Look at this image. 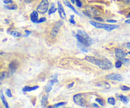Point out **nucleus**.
Listing matches in <instances>:
<instances>
[{
  "label": "nucleus",
  "mask_w": 130,
  "mask_h": 108,
  "mask_svg": "<svg viewBox=\"0 0 130 108\" xmlns=\"http://www.w3.org/2000/svg\"><path fill=\"white\" fill-rule=\"evenodd\" d=\"M57 10H58V8H56L55 5L54 3H51V4H50V8L48 11V14L51 15L52 13H55Z\"/></svg>",
  "instance_id": "aec40b11"
},
{
  "label": "nucleus",
  "mask_w": 130,
  "mask_h": 108,
  "mask_svg": "<svg viewBox=\"0 0 130 108\" xmlns=\"http://www.w3.org/2000/svg\"><path fill=\"white\" fill-rule=\"evenodd\" d=\"M86 61L88 62L91 63L95 66H98L100 68L104 69V70H107L112 67V62L109 61L107 58H104V60H100L98 58L94 57H91V56H86L85 58Z\"/></svg>",
  "instance_id": "f257e3e1"
},
{
  "label": "nucleus",
  "mask_w": 130,
  "mask_h": 108,
  "mask_svg": "<svg viewBox=\"0 0 130 108\" xmlns=\"http://www.w3.org/2000/svg\"><path fill=\"white\" fill-rule=\"evenodd\" d=\"M62 25V21H59V22L56 24L55 26L53 27L52 30H51V33H50L52 38H55V37L57 36V34L59 32Z\"/></svg>",
  "instance_id": "423d86ee"
},
{
  "label": "nucleus",
  "mask_w": 130,
  "mask_h": 108,
  "mask_svg": "<svg viewBox=\"0 0 130 108\" xmlns=\"http://www.w3.org/2000/svg\"><path fill=\"white\" fill-rule=\"evenodd\" d=\"M128 18H130V13H128Z\"/></svg>",
  "instance_id": "49530a36"
},
{
  "label": "nucleus",
  "mask_w": 130,
  "mask_h": 108,
  "mask_svg": "<svg viewBox=\"0 0 130 108\" xmlns=\"http://www.w3.org/2000/svg\"><path fill=\"white\" fill-rule=\"evenodd\" d=\"M75 37L78 41L84 44L86 47H89V45H92L93 42L92 39L89 37L88 34L83 31L79 30L78 31V33L75 34Z\"/></svg>",
  "instance_id": "f03ea898"
},
{
  "label": "nucleus",
  "mask_w": 130,
  "mask_h": 108,
  "mask_svg": "<svg viewBox=\"0 0 130 108\" xmlns=\"http://www.w3.org/2000/svg\"><path fill=\"white\" fill-rule=\"evenodd\" d=\"M74 82H72V83H70V84H69V85H68V86H67V88H72V86H74Z\"/></svg>",
  "instance_id": "58836bf2"
},
{
  "label": "nucleus",
  "mask_w": 130,
  "mask_h": 108,
  "mask_svg": "<svg viewBox=\"0 0 130 108\" xmlns=\"http://www.w3.org/2000/svg\"><path fill=\"white\" fill-rule=\"evenodd\" d=\"M92 106L93 107H95V108H99V106H98L97 104H95V103H93Z\"/></svg>",
  "instance_id": "a19ab883"
},
{
  "label": "nucleus",
  "mask_w": 130,
  "mask_h": 108,
  "mask_svg": "<svg viewBox=\"0 0 130 108\" xmlns=\"http://www.w3.org/2000/svg\"><path fill=\"white\" fill-rule=\"evenodd\" d=\"M48 94H46L43 95L41 99V106L43 107H45L48 102Z\"/></svg>",
  "instance_id": "a211bd4d"
},
{
  "label": "nucleus",
  "mask_w": 130,
  "mask_h": 108,
  "mask_svg": "<svg viewBox=\"0 0 130 108\" xmlns=\"http://www.w3.org/2000/svg\"><path fill=\"white\" fill-rule=\"evenodd\" d=\"M5 93L8 97H12V92H11V90L10 89H6V91H5Z\"/></svg>",
  "instance_id": "c756f323"
},
{
  "label": "nucleus",
  "mask_w": 130,
  "mask_h": 108,
  "mask_svg": "<svg viewBox=\"0 0 130 108\" xmlns=\"http://www.w3.org/2000/svg\"><path fill=\"white\" fill-rule=\"evenodd\" d=\"M74 15H72L71 16H70V19H69V22H70V24H76V22H75L74 19Z\"/></svg>",
  "instance_id": "473e14b6"
},
{
  "label": "nucleus",
  "mask_w": 130,
  "mask_h": 108,
  "mask_svg": "<svg viewBox=\"0 0 130 108\" xmlns=\"http://www.w3.org/2000/svg\"><path fill=\"white\" fill-rule=\"evenodd\" d=\"M52 85H51L50 84H49L48 83H47L46 85L45 86V92H46V93H48V92H50V91L51 90V89H52Z\"/></svg>",
  "instance_id": "5701e85b"
},
{
  "label": "nucleus",
  "mask_w": 130,
  "mask_h": 108,
  "mask_svg": "<svg viewBox=\"0 0 130 108\" xmlns=\"http://www.w3.org/2000/svg\"><path fill=\"white\" fill-rule=\"evenodd\" d=\"M76 1V4L78 7H81L82 6V3L81 2L80 0H75Z\"/></svg>",
  "instance_id": "72a5a7b5"
},
{
  "label": "nucleus",
  "mask_w": 130,
  "mask_h": 108,
  "mask_svg": "<svg viewBox=\"0 0 130 108\" xmlns=\"http://www.w3.org/2000/svg\"><path fill=\"white\" fill-rule=\"evenodd\" d=\"M70 1H71V2L72 3H75V0H70Z\"/></svg>",
  "instance_id": "a18cd8bd"
},
{
  "label": "nucleus",
  "mask_w": 130,
  "mask_h": 108,
  "mask_svg": "<svg viewBox=\"0 0 130 108\" xmlns=\"http://www.w3.org/2000/svg\"><path fill=\"white\" fill-rule=\"evenodd\" d=\"M5 8H6L7 9H9V10H17L18 8V6L17 4H13L12 6H5Z\"/></svg>",
  "instance_id": "a878e982"
},
{
  "label": "nucleus",
  "mask_w": 130,
  "mask_h": 108,
  "mask_svg": "<svg viewBox=\"0 0 130 108\" xmlns=\"http://www.w3.org/2000/svg\"><path fill=\"white\" fill-rule=\"evenodd\" d=\"M122 64H123V62H122L121 61L118 60V61L116 62H115V67H116V68H120V67H121Z\"/></svg>",
  "instance_id": "cd10ccee"
},
{
  "label": "nucleus",
  "mask_w": 130,
  "mask_h": 108,
  "mask_svg": "<svg viewBox=\"0 0 130 108\" xmlns=\"http://www.w3.org/2000/svg\"><path fill=\"white\" fill-rule=\"evenodd\" d=\"M95 20H97V21H100V22H104V20L102 19V18L98 17H95Z\"/></svg>",
  "instance_id": "f704fd0d"
},
{
  "label": "nucleus",
  "mask_w": 130,
  "mask_h": 108,
  "mask_svg": "<svg viewBox=\"0 0 130 108\" xmlns=\"http://www.w3.org/2000/svg\"><path fill=\"white\" fill-rule=\"evenodd\" d=\"M115 57H117V58H119V59H122V58H125L126 57V55H127V54L125 52L121 50L119 48H115Z\"/></svg>",
  "instance_id": "9d476101"
},
{
  "label": "nucleus",
  "mask_w": 130,
  "mask_h": 108,
  "mask_svg": "<svg viewBox=\"0 0 130 108\" xmlns=\"http://www.w3.org/2000/svg\"><path fill=\"white\" fill-rule=\"evenodd\" d=\"M64 4H65L66 6H68V7L69 8H70L75 13H76V15H79V16H81V15L80 14V13H79V12H78V11L76 10V8H75L71 4H70V3H69V1H66V0H64Z\"/></svg>",
  "instance_id": "ddd939ff"
},
{
  "label": "nucleus",
  "mask_w": 130,
  "mask_h": 108,
  "mask_svg": "<svg viewBox=\"0 0 130 108\" xmlns=\"http://www.w3.org/2000/svg\"><path fill=\"white\" fill-rule=\"evenodd\" d=\"M125 23L126 24H130V19H128V20L125 21Z\"/></svg>",
  "instance_id": "37998d69"
},
{
  "label": "nucleus",
  "mask_w": 130,
  "mask_h": 108,
  "mask_svg": "<svg viewBox=\"0 0 130 108\" xmlns=\"http://www.w3.org/2000/svg\"><path fill=\"white\" fill-rule=\"evenodd\" d=\"M0 98H1V99L2 102H3V104H4V106L6 107V108H8V104L7 101H6V99L4 97V95H3V93L2 91H0Z\"/></svg>",
  "instance_id": "f3484780"
},
{
  "label": "nucleus",
  "mask_w": 130,
  "mask_h": 108,
  "mask_svg": "<svg viewBox=\"0 0 130 108\" xmlns=\"http://www.w3.org/2000/svg\"><path fill=\"white\" fill-rule=\"evenodd\" d=\"M25 33H26V35H24V36H24V37H27L31 33V31H27V30H25Z\"/></svg>",
  "instance_id": "c9c22d12"
},
{
  "label": "nucleus",
  "mask_w": 130,
  "mask_h": 108,
  "mask_svg": "<svg viewBox=\"0 0 130 108\" xmlns=\"http://www.w3.org/2000/svg\"><path fill=\"white\" fill-rule=\"evenodd\" d=\"M106 78L108 80H110L117 81H121L123 80L121 75H119V74H114V73L106 76Z\"/></svg>",
  "instance_id": "6e6552de"
},
{
  "label": "nucleus",
  "mask_w": 130,
  "mask_h": 108,
  "mask_svg": "<svg viewBox=\"0 0 130 108\" xmlns=\"http://www.w3.org/2000/svg\"><path fill=\"white\" fill-rule=\"evenodd\" d=\"M122 62H123V64L125 66H128L130 64V59L124 58L123 59V60H122Z\"/></svg>",
  "instance_id": "4be33fe9"
},
{
  "label": "nucleus",
  "mask_w": 130,
  "mask_h": 108,
  "mask_svg": "<svg viewBox=\"0 0 130 108\" xmlns=\"http://www.w3.org/2000/svg\"><path fill=\"white\" fill-rule=\"evenodd\" d=\"M17 64L16 62L13 61L9 64V71L8 72V77H10L13 75V73L16 71V69H17Z\"/></svg>",
  "instance_id": "0eeeda50"
},
{
  "label": "nucleus",
  "mask_w": 130,
  "mask_h": 108,
  "mask_svg": "<svg viewBox=\"0 0 130 108\" xmlns=\"http://www.w3.org/2000/svg\"><path fill=\"white\" fill-rule=\"evenodd\" d=\"M8 77V74L7 72H0V85L1 84L2 81Z\"/></svg>",
  "instance_id": "6ab92c4d"
},
{
  "label": "nucleus",
  "mask_w": 130,
  "mask_h": 108,
  "mask_svg": "<svg viewBox=\"0 0 130 108\" xmlns=\"http://www.w3.org/2000/svg\"><path fill=\"white\" fill-rule=\"evenodd\" d=\"M38 88H39L38 86H32V87H30L29 86H25L23 88L22 91L23 92H31V91L36 90V89H38Z\"/></svg>",
  "instance_id": "2eb2a0df"
},
{
  "label": "nucleus",
  "mask_w": 130,
  "mask_h": 108,
  "mask_svg": "<svg viewBox=\"0 0 130 108\" xmlns=\"http://www.w3.org/2000/svg\"><path fill=\"white\" fill-rule=\"evenodd\" d=\"M12 0H4V3L5 4H9V3H12Z\"/></svg>",
  "instance_id": "e433bc0d"
},
{
  "label": "nucleus",
  "mask_w": 130,
  "mask_h": 108,
  "mask_svg": "<svg viewBox=\"0 0 130 108\" xmlns=\"http://www.w3.org/2000/svg\"><path fill=\"white\" fill-rule=\"evenodd\" d=\"M46 21V19L45 17H42V18H40V19H38V22H37L36 24H40V23H42V22H44Z\"/></svg>",
  "instance_id": "2f4dec72"
},
{
  "label": "nucleus",
  "mask_w": 130,
  "mask_h": 108,
  "mask_svg": "<svg viewBox=\"0 0 130 108\" xmlns=\"http://www.w3.org/2000/svg\"><path fill=\"white\" fill-rule=\"evenodd\" d=\"M30 17H31V21L33 23H37L38 21V11H33L30 15Z\"/></svg>",
  "instance_id": "f8f14e48"
},
{
  "label": "nucleus",
  "mask_w": 130,
  "mask_h": 108,
  "mask_svg": "<svg viewBox=\"0 0 130 108\" xmlns=\"http://www.w3.org/2000/svg\"><path fill=\"white\" fill-rule=\"evenodd\" d=\"M11 34L15 38H19L20 36H21V34L19 33L17 31H12V32H11Z\"/></svg>",
  "instance_id": "393cba45"
},
{
  "label": "nucleus",
  "mask_w": 130,
  "mask_h": 108,
  "mask_svg": "<svg viewBox=\"0 0 130 108\" xmlns=\"http://www.w3.org/2000/svg\"><path fill=\"white\" fill-rule=\"evenodd\" d=\"M123 2H124L125 3H130V0H122Z\"/></svg>",
  "instance_id": "ea45409f"
},
{
  "label": "nucleus",
  "mask_w": 130,
  "mask_h": 108,
  "mask_svg": "<svg viewBox=\"0 0 130 108\" xmlns=\"http://www.w3.org/2000/svg\"><path fill=\"white\" fill-rule=\"evenodd\" d=\"M128 54H130V52H129L128 53Z\"/></svg>",
  "instance_id": "de8ad7c7"
},
{
  "label": "nucleus",
  "mask_w": 130,
  "mask_h": 108,
  "mask_svg": "<svg viewBox=\"0 0 130 108\" xmlns=\"http://www.w3.org/2000/svg\"><path fill=\"white\" fill-rule=\"evenodd\" d=\"M49 7L48 0H42L37 7V11L40 13L44 14L48 11Z\"/></svg>",
  "instance_id": "20e7f679"
},
{
  "label": "nucleus",
  "mask_w": 130,
  "mask_h": 108,
  "mask_svg": "<svg viewBox=\"0 0 130 108\" xmlns=\"http://www.w3.org/2000/svg\"><path fill=\"white\" fill-rule=\"evenodd\" d=\"M58 11H59V15H60V17H61L62 19H66L65 12L64 9L62 4L60 2H58Z\"/></svg>",
  "instance_id": "9b49d317"
},
{
  "label": "nucleus",
  "mask_w": 130,
  "mask_h": 108,
  "mask_svg": "<svg viewBox=\"0 0 130 108\" xmlns=\"http://www.w3.org/2000/svg\"><path fill=\"white\" fill-rule=\"evenodd\" d=\"M126 47H127L128 48H129V49H130V43H128L126 44Z\"/></svg>",
  "instance_id": "79ce46f5"
},
{
  "label": "nucleus",
  "mask_w": 130,
  "mask_h": 108,
  "mask_svg": "<svg viewBox=\"0 0 130 108\" xmlns=\"http://www.w3.org/2000/svg\"><path fill=\"white\" fill-rule=\"evenodd\" d=\"M85 9H86V12H84L85 13V14H86L89 17L97 16V15H99L101 14L100 12H99L97 9L91 7V6H86Z\"/></svg>",
  "instance_id": "39448f33"
},
{
  "label": "nucleus",
  "mask_w": 130,
  "mask_h": 108,
  "mask_svg": "<svg viewBox=\"0 0 130 108\" xmlns=\"http://www.w3.org/2000/svg\"><path fill=\"white\" fill-rule=\"evenodd\" d=\"M74 102L78 105L81 106H83L85 102H84V100L82 97L81 94H76V95H74L73 97Z\"/></svg>",
  "instance_id": "1a4fd4ad"
},
{
  "label": "nucleus",
  "mask_w": 130,
  "mask_h": 108,
  "mask_svg": "<svg viewBox=\"0 0 130 108\" xmlns=\"http://www.w3.org/2000/svg\"><path fill=\"white\" fill-rule=\"evenodd\" d=\"M120 99H121V101L124 103V104H127L129 102V99L126 96H124V95H120Z\"/></svg>",
  "instance_id": "412c9836"
},
{
  "label": "nucleus",
  "mask_w": 130,
  "mask_h": 108,
  "mask_svg": "<svg viewBox=\"0 0 130 108\" xmlns=\"http://www.w3.org/2000/svg\"><path fill=\"white\" fill-rule=\"evenodd\" d=\"M66 104V102H59L58 104H55L53 106H52V108H59V107L62 106H64Z\"/></svg>",
  "instance_id": "bb28decb"
},
{
  "label": "nucleus",
  "mask_w": 130,
  "mask_h": 108,
  "mask_svg": "<svg viewBox=\"0 0 130 108\" xmlns=\"http://www.w3.org/2000/svg\"><path fill=\"white\" fill-rule=\"evenodd\" d=\"M96 86H102V87H104L105 88H110V85L109 83H108L107 82H105V81L99 82V83L96 84Z\"/></svg>",
  "instance_id": "dca6fc26"
},
{
  "label": "nucleus",
  "mask_w": 130,
  "mask_h": 108,
  "mask_svg": "<svg viewBox=\"0 0 130 108\" xmlns=\"http://www.w3.org/2000/svg\"><path fill=\"white\" fill-rule=\"evenodd\" d=\"M77 47L81 50L82 52H83L87 53L88 52V49H87V47L86 45H85L84 44H83L82 43L79 42V41H78V44H77Z\"/></svg>",
  "instance_id": "4468645a"
},
{
  "label": "nucleus",
  "mask_w": 130,
  "mask_h": 108,
  "mask_svg": "<svg viewBox=\"0 0 130 108\" xmlns=\"http://www.w3.org/2000/svg\"><path fill=\"white\" fill-rule=\"evenodd\" d=\"M89 24L91 25H92L93 26L95 27L98 28V29H104L106 31H112L114 29H117L119 27L118 25H112V24H101L99 22H96L95 21H89Z\"/></svg>",
  "instance_id": "7ed1b4c3"
},
{
  "label": "nucleus",
  "mask_w": 130,
  "mask_h": 108,
  "mask_svg": "<svg viewBox=\"0 0 130 108\" xmlns=\"http://www.w3.org/2000/svg\"><path fill=\"white\" fill-rule=\"evenodd\" d=\"M107 102H108V104H111V105L114 106L115 104V101L113 97H109L107 99Z\"/></svg>",
  "instance_id": "b1692460"
},
{
  "label": "nucleus",
  "mask_w": 130,
  "mask_h": 108,
  "mask_svg": "<svg viewBox=\"0 0 130 108\" xmlns=\"http://www.w3.org/2000/svg\"><path fill=\"white\" fill-rule=\"evenodd\" d=\"M4 53L3 52H1V51H0V55H3V54H4Z\"/></svg>",
  "instance_id": "c03bdc74"
},
{
  "label": "nucleus",
  "mask_w": 130,
  "mask_h": 108,
  "mask_svg": "<svg viewBox=\"0 0 130 108\" xmlns=\"http://www.w3.org/2000/svg\"><path fill=\"white\" fill-rule=\"evenodd\" d=\"M95 101H96V102H98V103H99V104H100L101 106H104V102L102 99H98V98H97V99H95Z\"/></svg>",
  "instance_id": "c85d7f7f"
},
{
  "label": "nucleus",
  "mask_w": 130,
  "mask_h": 108,
  "mask_svg": "<svg viewBox=\"0 0 130 108\" xmlns=\"http://www.w3.org/2000/svg\"><path fill=\"white\" fill-rule=\"evenodd\" d=\"M120 88H121V89L123 91H127V90H130V87L124 86V85H122V86H120Z\"/></svg>",
  "instance_id": "7c9ffc66"
},
{
  "label": "nucleus",
  "mask_w": 130,
  "mask_h": 108,
  "mask_svg": "<svg viewBox=\"0 0 130 108\" xmlns=\"http://www.w3.org/2000/svg\"><path fill=\"white\" fill-rule=\"evenodd\" d=\"M107 22H110V23H115V22H117V21L115 20H107Z\"/></svg>",
  "instance_id": "4c0bfd02"
}]
</instances>
